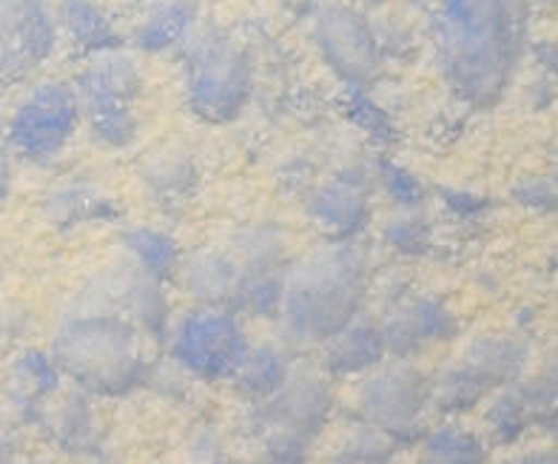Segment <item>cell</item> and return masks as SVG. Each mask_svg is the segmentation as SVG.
<instances>
[{
  "label": "cell",
  "instance_id": "obj_16",
  "mask_svg": "<svg viewBox=\"0 0 558 464\" xmlns=\"http://www.w3.org/2000/svg\"><path fill=\"white\" fill-rule=\"evenodd\" d=\"M49 203H52V217L58 222H86L95 215H100V206L106 203V197H100L97 192H83V188H60V192L49 194Z\"/></svg>",
  "mask_w": 558,
  "mask_h": 464
},
{
  "label": "cell",
  "instance_id": "obj_13",
  "mask_svg": "<svg viewBox=\"0 0 558 464\" xmlns=\"http://www.w3.org/2000/svg\"><path fill=\"white\" fill-rule=\"evenodd\" d=\"M333 351H331V365L342 374L348 370H362L367 365H374L383 354L385 340L383 331H376L374 325H351L339 333H333Z\"/></svg>",
  "mask_w": 558,
  "mask_h": 464
},
{
  "label": "cell",
  "instance_id": "obj_3",
  "mask_svg": "<svg viewBox=\"0 0 558 464\" xmlns=\"http://www.w3.org/2000/svg\"><path fill=\"white\" fill-rule=\"evenodd\" d=\"M54 347L60 365L95 391H125L143 374L137 331L120 317H74Z\"/></svg>",
  "mask_w": 558,
  "mask_h": 464
},
{
  "label": "cell",
  "instance_id": "obj_7",
  "mask_svg": "<svg viewBox=\"0 0 558 464\" xmlns=\"http://www.w3.org/2000/svg\"><path fill=\"white\" fill-rule=\"evenodd\" d=\"M248 91V69L228 44H203L189 63V97L208 120H226L240 111Z\"/></svg>",
  "mask_w": 558,
  "mask_h": 464
},
{
  "label": "cell",
  "instance_id": "obj_20",
  "mask_svg": "<svg viewBox=\"0 0 558 464\" xmlns=\"http://www.w3.org/2000/svg\"><path fill=\"white\" fill-rule=\"evenodd\" d=\"M9 192V160L0 155V199L7 197Z\"/></svg>",
  "mask_w": 558,
  "mask_h": 464
},
{
  "label": "cell",
  "instance_id": "obj_5",
  "mask_svg": "<svg viewBox=\"0 0 558 464\" xmlns=\"http://www.w3.org/2000/svg\"><path fill=\"white\" fill-rule=\"evenodd\" d=\"M83 106L88 120L111 146H125L134 134V103H137L140 77L132 60L123 54H100L86 69L81 81Z\"/></svg>",
  "mask_w": 558,
  "mask_h": 464
},
{
  "label": "cell",
  "instance_id": "obj_12",
  "mask_svg": "<svg viewBox=\"0 0 558 464\" xmlns=\"http://www.w3.org/2000/svg\"><path fill=\"white\" fill-rule=\"evenodd\" d=\"M365 197L353 185L337 183L316 197V222L339 236H348L365 222Z\"/></svg>",
  "mask_w": 558,
  "mask_h": 464
},
{
  "label": "cell",
  "instance_id": "obj_17",
  "mask_svg": "<svg viewBox=\"0 0 558 464\" xmlns=\"http://www.w3.org/2000/svg\"><path fill=\"white\" fill-rule=\"evenodd\" d=\"M482 456L476 439L459 428H445L427 442V459L434 462H471Z\"/></svg>",
  "mask_w": 558,
  "mask_h": 464
},
{
  "label": "cell",
  "instance_id": "obj_11",
  "mask_svg": "<svg viewBox=\"0 0 558 464\" xmlns=\"http://www.w3.org/2000/svg\"><path fill=\"white\" fill-rule=\"evenodd\" d=\"M189 285H192L194 294L206 296L211 303H236L240 296L251 294V285L245 282L243 271L226 257L197 259L189 271Z\"/></svg>",
  "mask_w": 558,
  "mask_h": 464
},
{
  "label": "cell",
  "instance_id": "obj_2",
  "mask_svg": "<svg viewBox=\"0 0 558 464\" xmlns=\"http://www.w3.org/2000/svg\"><path fill=\"white\" fill-rule=\"evenodd\" d=\"M360 254L348 245L314 251L288 280L282 308L300 340H331L351 322L362 300Z\"/></svg>",
  "mask_w": 558,
  "mask_h": 464
},
{
  "label": "cell",
  "instance_id": "obj_21",
  "mask_svg": "<svg viewBox=\"0 0 558 464\" xmlns=\"http://www.w3.org/2000/svg\"><path fill=\"white\" fill-rule=\"evenodd\" d=\"M3 129H7V120H3V111H0V134H3Z\"/></svg>",
  "mask_w": 558,
  "mask_h": 464
},
{
  "label": "cell",
  "instance_id": "obj_1",
  "mask_svg": "<svg viewBox=\"0 0 558 464\" xmlns=\"http://www.w3.org/2000/svg\"><path fill=\"white\" fill-rule=\"evenodd\" d=\"M439 44L450 81L487 100L513 63V0H441Z\"/></svg>",
  "mask_w": 558,
  "mask_h": 464
},
{
  "label": "cell",
  "instance_id": "obj_19",
  "mask_svg": "<svg viewBox=\"0 0 558 464\" xmlns=\"http://www.w3.org/2000/svg\"><path fill=\"white\" fill-rule=\"evenodd\" d=\"M66 23L69 29H72V35H77V40H83V44L88 46H104V40L109 37V26H106V21L100 17V12H95V9L88 7V3H83V0H72L66 7Z\"/></svg>",
  "mask_w": 558,
  "mask_h": 464
},
{
  "label": "cell",
  "instance_id": "obj_18",
  "mask_svg": "<svg viewBox=\"0 0 558 464\" xmlns=\"http://www.w3.org/2000/svg\"><path fill=\"white\" fill-rule=\"evenodd\" d=\"M185 15H189V12H185L183 7H177V3L157 9L155 17L148 21L146 29H140V44L148 46V49L169 46L171 40H177V35L183 32Z\"/></svg>",
  "mask_w": 558,
  "mask_h": 464
},
{
  "label": "cell",
  "instance_id": "obj_8",
  "mask_svg": "<svg viewBox=\"0 0 558 464\" xmlns=\"http://www.w3.org/2000/svg\"><path fill=\"white\" fill-rule=\"evenodd\" d=\"M425 402L422 376L411 368H388L374 376L362 391V411L374 428L388 434H404L418 419Z\"/></svg>",
  "mask_w": 558,
  "mask_h": 464
},
{
  "label": "cell",
  "instance_id": "obj_4",
  "mask_svg": "<svg viewBox=\"0 0 558 464\" xmlns=\"http://www.w3.org/2000/svg\"><path fill=\"white\" fill-rule=\"evenodd\" d=\"M81 118V100L63 83H40L23 97L7 123L9 143L32 162L52 160L63 151Z\"/></svg>",
  "mask_w": 558,
  "mask_h": 464
},
{
  "label": "cell",
  "instance_id": "obj_14",
  "mask_svg": "<svg viewBox=\"0 0 558 464\" xmlns=\"http://www.w3.org/2000/svg\"><path fill=\"white\" fill-rule=\"evenodd\" d=\"M234 379H240V384L251 393H274L286 382V362L271 347L245 351L234 370Z\"/></svg>",
  "mask_w": 558,
  "mask_h": 464
},
{
  "label": "cell",
  "instance_id": "obj_15",
  "mask_svg": "<svg viewBox=\"0 0 558 464\" xmlns=\"http://www.w3.org/2000/svg\"><path fill=\"white\" fill-rule=\"evenodd\" d=\"M125 243H129V248H132L137 266L146 273H157V277H160V273L174 268L177 248L169 236L157 234V231L140 229V231H132Z\"/></svg>",
  "mask_w": 558,
  "mask_h": 464
},
{
  "label": "cell",
  "instance_id": "obj_9",
  "mask_svg": "<svg viewBox=\"0 0 558 464\" xmlns=\"http://www.w3.org/2000/svg\"><path fill=\"white\" fill-rule=\"evenodd\" d=\"M52 26L37 0H0V74H12L44 58Z\"/></svg>",
  "mask_w": 558,
  "mask_h": 464
},
{
  "label": "cell",
  "instance_id": "obj_6",
  "mask_svg": "<svg viewBox=\"0 0 558 464\" xmlns=\"http://www.w3.org/2000/svg\"><path fill=\"white\" fill-rule=\"evenodd\" d=\"M245 340L234 317L222 308H199L177 325L174 356L199 376L234 374Z\"/></svg>",
  "mask_w": 558,
  "mask_h": 464
},
{
  "label": "cell",
  "instance_id": "obj_10",
  "mask_svg": "<svg viewBox=\"0 0 558 464\" xmlns=\"http://www.w3.org/2000/svg\"><path fill=\"white\" fill-rule=\"evenodd\" d=\"M277 396L271 402V425L279 436H274L271 450L282 453L286 444L291 442L294 450H300L302 439L319 428V422L328 416V391L314 379L305 382L279 384Z\"/></svg>",
  "mask_w": 558,
  "mask_h": 464
}]
</instances>
